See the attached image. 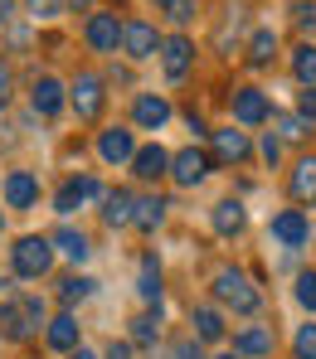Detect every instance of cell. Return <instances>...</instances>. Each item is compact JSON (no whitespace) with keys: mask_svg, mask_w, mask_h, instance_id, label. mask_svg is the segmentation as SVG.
<instances>
[{"mask_svg":"<svg viewBox=\"0 0 316 359\" xmlns=\"http://www.w3.org/2000/svg\"><path fill=\"white\" fill-rule=\"evenodd\" d=\"M292 350H297V359H316V325H302V330H297Z\"/></svg>","mask_w":316,"mask_h":359,"instance_id":"29","label":"cell"},{"mask_svg":"<svg viewBox=\"0 0 316 359\" xmlns=\"http://www.w3.org/2000/svg\"><path fill=\"white\" fill-rule=\"evenodd\" d=\"M88 44H93L98 54H112V49L122 44V25H117V15H93V20H88Z\"/></svg>","mask_w":316,"mask_h":359,"instance_id":"10","label":"cell"},{"mask_svg":"<svg viewBox=\"0 0 316 359\" xmlns=\"http://www.w3.org/2000/svg\"><path fill=\"white\" fill-rule=\"evenodd\" d=\"M292 20H297L302 29H312V34H316V5H307V0H302V5H292Z\"/></svg>","mask_w":316,"mask_h":359,"instance_id":"37","label":"cell"},{"mask_svg":"<svg viewBox=\"0 0 316 359\" xmlns=\"http://www.w3.org/2000/svg\"><path fill=\"white\" fill-rule=\"evenodd\" d=\"M292 194H297V199H316V156L297 161V170H292Z\"/></svg>","mask_w":316,"mask_h":359,"instance_id":"19","label":"cell"},{"mask_svg":"<svg viewBox=\"0 0 316 359\" xmlns=\"http://www.w3.org/2000/svg\"><path fill=\"white\" fill-rule=\"evenodd\" d=\"M214 229L229 238V233H239L244 229V204H234V199H224L219 209H214Z\"/></svg>","mask_w":316,"mask_h":359,"instance_id":"23","label":"cell"},{"mask_svg":"<svg viewBox=\"0 0 316 359\" xmlns=\"http://www.w3.org/2000/svg\"><path fill=\"white\" fill-rule=\"evenodd\" d=\"M272 54H277V34H272V29H258L249 39V63L263 68V63H272Z\"/></svg>","mask_w":316,"mask_h":359,"instance_id":"25","label":"cell"},{"mask_svg":"<svg viewBox=\"0 0 316 359\" xmlns=\"http://www.w3.org/2000/svg\"><path fill=\"white\" fill-rule=\"evenodd\" d=\"M136 292H141L146 301L161 297V272H156V257H146V262H141V287H136Z\"/></svg>","mask_w":316,"mask_h":359,"instance_id":"28","label":"cell"},{"mask_svg":"<svg viewBox=\"0 0 316 359\" xmlns=\"http://www.w3.org/2000/svg\"><path fill=\"white\" fill-rule=\"evenodd\" d=\"M214 297L224 301V306H234V311H258V292H253V282L239 272V267H219V277H214Z\"/></svg>","mask_w":316,"mask_h":359,"instance_id":"1","label":"cell"},{"mask_svg":"<svg viewBox=\"0 0 316 359\" xmlns=\"http://www.w3.org/2000/svg\"><path fill=\"white\" fill-rule=\"evenodd\" d=\"M176 359H204V355H199V345H195V340H185V345H176Z\"/></svg>","mask_w":316,"mask_h":359,"instance_id":"39","label":"cell"},{"mask_svg":"<svg viewBox=\"0 0 316 359\" xmlns=\"http://www.w3.org/2000/svg\"><path fill=\"white\" fill-rule=\"evenodd\" d=\"M5 97H10V73L0 68V107H5Z\"/></svg>","mask_w":316,"mask_h":359,"instance_id":"40","label":"cell"},{"mask_svg":"<svg viewBox=\"0 0 316 359\" xmlns=\"http://www.w3.org/2000/svg\"><path fill=\"white\" fill-rule=\"evenodd\" d=\"M88 292H93V282H88V277H68V282L59 287V297H63V301H83Z\"/></svg>","mask_w":316,"mask_h":359,"instance_id":"33","label":"cell"},{"mask_svg":"<svg viewBox=\"0 0 316 359\" xmlns=\"http://www.w3.org/2000/svg\"><path fill=\"white\" fill-rule=\"evenodd\" d=\"M107 359H131V345H112V350H107Z\"/></svg>","mask_w":316,"mask_h":359,"instance_id":"41","label":"cell"},{"mask_svg":"<svg viewBox=\"0 0 316 359\" xmlns=\"http://www.w3.org/2000/svg\"><path fill=\"white\" fill-rule=\"evenodd\" d=\"M214 156L219 161H244L249 156V136L244 131H214Z\"/></svg>","mask_w":316,"mask_h":359,"instance_id":"18","label":"cell"},{"mask_svg":"<svg viewBox=\"0 0 316 359\" xmlns=\"http://www.w3.org/2000/svg\"><path fill=\"white\" fill-rule=\"evenodd\" d=\"M98 156H103L107 165H122V161H131V156H136V141H131V131H122V126L103 131V136H98Z\"/></svg>","mask_w":316,"mask_h":359,"instance_id":"9","label":"cell"},{"mask_svg":"<svg viewBox=\"0 0 316 359\" xmlns=\"http://www.w3.org/2000/svg\"><path fill=\"white\" fill-rule=\"evenodd\" d=\"M98 194H103V189H98V180L78 175V180H68V184L59 189V199H54V209H59V214H68V209H78L83 199H98Z\"/></svg>","mask_w":316,"mask_h":359,"instance_id":"12","label":"cell"},{"mask_svg":"<svg viewBox=\"0 0 316 359\" xmlns=\"http://www.w3.org/2000/svg\"><path fill=\"white\" fill-rule=\"evenodd\" d=\"M73 107H78L83 121H93L103 112V78H98V73H78V83H73Z\"/></svg>","mask_w":316,"mask_h":359,"instance_id":"4","label":"cell"},{"mask_svg":"<svg viewBox=\"0 0 316 359\" xmlns=\"http://www.w3.org/2000/svg\"><path fill=\"white\" fill-rule=\"evenodd\" d=\"M131 165H136V175H141V180H161V175H171V156H166L161 146H141V151L131 156Z\"/></svg>","mask_w":316,"mask_h":359,"instance_id":"13","label":"cell"},{"mask_svg":"<svg viewBox=\"0 0 316 359\" xmlns=\"http://www.w3.org/2000/svg\"><path fill=\"white\" fill-rule=\"evenodd\" d=\"M73 359H98V355H88V350H78V355H73Z\"/></svg>","mask_w":316,"mask_h":359,"instance_id":"42","label":"cell"},{"mask_svg":"<svg viewBox=\"0 0 316 359\" xmlns=\"http://www.w3.org/2000/svg\"><path fill=\"white\" fill-rule=\"evenodd\" d=\"M263 156H268V161H277V156H282V141H277V136H272V131H268V136H263Z\"/></svg>","mask_w":316,"mask_h":359,"instance_id":"38","label":"cell"},{"mask_svg":"<svg viewBox=\"0 0 316 359\" xmlns=\"http://www.w3.org/2000/svg\"><path fill=\"white\" fill-rule=\"evenodd\" d=\"M131 340H136V345H151V340H156V320H151V316H136V320H131Z\"/></svg>","mask_w":316,"mask_h":359,"instance_id":"34","label":"cell"},{"mask_svg":"<svg viewBox=\"0 0 316 359\" xmlns=\"http://www.w3.org/2000/svg\"><path fill=\"white\" fill-rule=\"evenodd\" d=\"M29 102H34V112H39V117H54V112L63 107V88L54 83V78H39V83H34V93H29Z\"/></svg>","mask_w":316,"mask_h":359,"instance_id":"16","label":"cell"},{"mask_svg":"<svg viewBox=\"0 0 316 359\" xmlns=\"http://www.w3.org/2000/svg\"><path fill=\"white\" fill-rule=\"evenodd\" d=\"M234 117L244 121V126H258V121L268 117V97H263V88H239V93H234Z\"/></svg>","mask_w":316,"mask_h":359,"instance_id":"11","label":"cell"},{"mask_svg":"<svg viewBox=\"0 0 316 359\" xmlns=\"http://www.w3.org/2000/svg\"><path fill=\"white\" fill-rule=\"evenodd\" d=\"M297 301H302L307 311H316V272H302V277H297Z\"/></svg>","mask_w":316,"mask_h":359,"instance_id":"32","label":"cell"},{"mask_svg":"<svg viewBox=\"0 0 316 359\" xmlns=\"http://www.w3.org/2000/svg\"><path fill=\"white\" fill-rule=\"evenodd\" d=\"M234 355L244 359V355H272V330L268 325H249L239 340H234Z\"/></svg>","mask_w":316,"mask_h":359,"instance_id":"17","label":"cell"},{"mask_svg":"<svg viewBox=\"0 0 316 359\" xmlns=\"http://www.w3.org/2000/svg\"><path fill=\"white\" fill-rule=\"evenodd\" d=\"M131 209H136V199H131L126 189H117V194H107V209H103V219H107L112 229H122V224H131Z\"/></svg>","mask_w":316,"mask_h":359,"instance_id":"21","label":"cell"},{"mask_svg":"<svg viewBox=\"0 0 316 359\" xmlns=\"http://www.w3.org/2000/svg\"><path fill=\"white\" fill-rule=\"evenodd\" d=\"M49 345H54V350H78V320H73V316H59V320L49 325Z\"/></svg>","mask_w":316,"mask_h":359,"instance_id":"24","label":"cell"},{"mask_svg":"<svg viewBox=\"0 0 316 359\" xmlns=\"http://www.w3.org/2000/svg\"><path fill=\"white\" fill-rule=\"evenodd\" d=\"M204 175H209V156H204V151L185 146L180 156H171V180H176V184H199Z\"/></svg>","mask_w":316,"mask_h":359,"instance_id":"6","label":"cell"},{"mask_svg":"<svg viewBox=\"0 0 316 359\" xmlns=\"http://www.w3.org/2000/svg\"><path fill=\"white\" fill-rule=\"evenodd\" d=\"M224 359H239V355H224Z\"/></svg>","mask_w":316,"mask_h":359,"instance_id":"43","label":"cell"},{"mask_svg":"<svg viewBox=\"0 0 316 359\" xmlns=\"http://www.w3.org/2000/svg\"><path fill=\"white\" fill-rule=\"evenodd\" d=\"M190 59H195V49H190L185 34H176V39L161 44V63H166V78H171V83H180L190 73Z\"/></svg>","mask_w":316,"mask_h":359,"instance_id":"8","label":"cell"},{"mask_svg":"<svg viewBox=\"0 0 316 359\" xmlns=\"http://www.w3.org/2000/svg\"><path fill=\"white\" fill-rule=\"evenodd\" d=\"M136 126H146V131H156V126H166L171 121V102L166 97H136Z\"/></svg>","mask_w":316,"mask_h":359,"instance_id":"15","label":"cell"},{"mask_svg":"<svg viewBox=\"0 0 316 359\" xmlns=\"http://www.w3.org/2000/svg\"><path fill=\"white\" fill-rule=\"evenodd\" d=\"M292 73H297L302 88H316V44H302V49L292 54Z\"/></svg>","mask_w":316,"mask_h":359,"instance_id":"22","label":"cell"},{"mask_svg":"<svg viewBox=\"0 0 316 359\" xmlns=\"http://www.w3.org/2000/svg\"><path fill=\"white\" fill-rule=\"evenodd\" d=\"M195 335H199V340H219V335H224V320H219V311L199 306V311H195Z\"/></svg>","mask_w":316,"mask_h":359,"instance_id":"27","label":"cell"},{"mask_svg":"<svg viewBox=\"0 0 316 359\" xmlns=\"http://www.w3.org/2000/svg\"><path fill=\"white\" fill-rule=\"evenodd\" d=\"M34 194H39V184H34L29 170H15V175L5 180V204H10V209H29Z\"/></svg>","mask_w":316,"mask_h":359,"instance_id":"14","label":"cell"},{"mask_svg":"<svg viewBox=\"0 0 316 359\" xmlns=\"http://www.w3.org/2000/svg\"><path fill=\"white\" fill-rule=\"evenodd\" d=\"M277 131H282V141H302V136H307V121L302 117H277Z\"/></svg>","mask_w":316,"mask_h":359,"instance_id":"35","label":"cell"},{"mask_svg":"<svg viewBox=\"0 0 316 359\" xmlns=\"http://www.w3.org/2000/svg\"><path fill=\"white\" fill-rule=\"evenodd\" d=\"M272 238L287 243V248H302V243L312 238V224H307V214H302V209H282V214L272 219Z\"/></svg>","mask_w":316,"mask_h":359,"instance_id":"5","label":"cell"},{"mask_svg":"<svg viewBox=\"0 0 316 359\" xmlns=\"http://www.w3.org/2000/svg\"><path fill=\"white\" fill-rule=\"evenodd\" d=\"M54 243H59L63 257H73V262H83V257L93 252V248H88V238H83V233H73V229H59V233H54Z\"/></svg>","mask_w":316,"mask_h":359,"instance_id":"26","label":"cell"},{"mask_svg":"<svg viewBox=\"0 0 316 359\" xmlns=\"http://www.w3.org/2000/svg\"><path fill=\"white\" fill-rule=\"evenodd\" d=\"M25 5H29L34 20H59L63 15V0H25Z\"/></svg>","mask_w":316,"mask_h":359,"instance_id":"31","label":"cell"},{"mask_svg":"<svg viewBox=\"0 0 316 359\" xmlns=\"http://www.w3.org/2000/svg\"><path fill=\"white\" fill-rule=\"evenodd\" d=\"M122 44L131 59H151L156 49H161V39H156V29L146 25V20H131V25H122Z\"/></svg>","mask_w":316,"mask_h":359,"instance_id":"7","label":"cell"},{"mask_svg":"<svg viewBox=\"0 0 316 359\" xmlns=\"http://www.w3.org/2000/svg\"><path fill=\"white\" fill-rule=\"evenodd\" d=\"M161 10H166L176 25H190V20H195V0H161Z\"/></svg>","mask_w":316,"mask_h":359,"instance_id":"30","label":"cell"},{"mask_svg":"<svg viewBox=\"0 0 316 359\" xmlns=\"http://www.w3.org/2000/svg\"><path fill=\"white\" fill-rule=\"evenodd\" d=\"M297 117L316 121V88H302V93H297Z\"/></svg>","mask_w":316,"mask_h":359,"instance_id":"36","label":"cell"},{"mask_svg":"<svg viewBox=\"0 0 316 359\" xmlns=\"http://www.w3.org/2000/svg\"><path fill=\"white\" fill-rule=\"evenodd\" d=\"M0 325H5V335L25 340V335H34V325H44V306H39L34 297L15 301V306H5V311H0Z\"/></svg>","mask_w":316,"mask_h":359,"instance_id":"3","label":"cell"},{"mask_svg":"<svg viewBox=\"0 0 316 359\" xmlns=\"http://www.w3.org/2000/svg\"><path fill=\"white\" fill-rule=\"evenodd\" d=\"M54 262V243L49 238H20L15 243V272L20 277H44Z\"/></svg>","mask_w":316,"mask_h":359,"instance_id":"2","label":"cell"},{"mask_svg":"<svg viewBox=\"0 0 316 359\" xmlns=\"http://www.w3.org/2000/svg\"><path fill=\"white\" fill-rule=\"evenodd\" d=\"M161 219H166V204H161V199H136V209H131V224H136L141 233H151Z\"/></svg>","mask_w":316,"mask_h":359,"instance_id":"20","label":"cell"}]
</instances>
